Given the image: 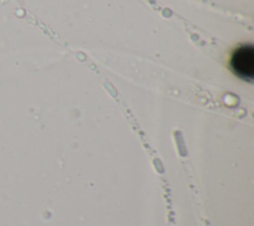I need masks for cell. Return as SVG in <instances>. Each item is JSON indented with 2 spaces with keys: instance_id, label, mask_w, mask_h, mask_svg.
<instances>
[{
  "instance_id": "obj_1",
  "label": "cell",
  "mask_w": 254,
  "mask_h": 226,
  "mask_svg": "<svg viewBox=\"0 0 254 226\" xmlns=\"http://www.w3.org/2000/svg\"><path fill=\"white\" fill-rule=\"evenodd\" d=\"M230 65L233 72L244 80H252L254 77V48L242 46L231 56Z\"/></svg>"
}]
</instances>
